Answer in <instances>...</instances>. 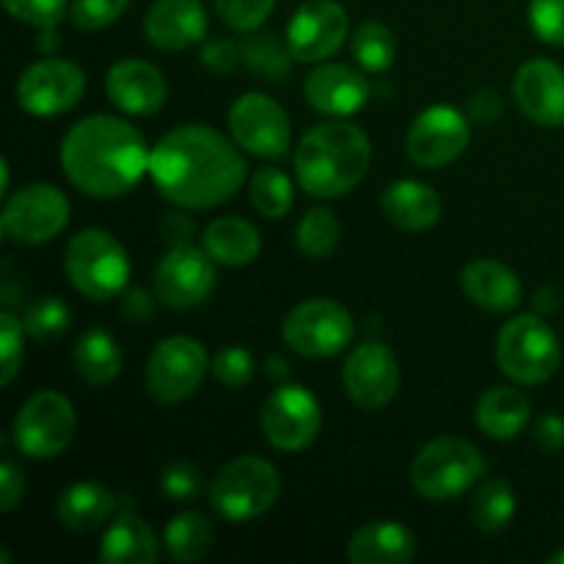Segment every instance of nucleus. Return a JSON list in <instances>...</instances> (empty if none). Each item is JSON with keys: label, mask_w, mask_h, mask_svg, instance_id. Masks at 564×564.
Segmentation results:
<instances>
[{"label": "nucleus", "mask_w": 564, "mask_h": 564, "mask_svg": "<svg viewBox=\"0 0 564 564\" xmlns=\"http://www.w3.org/2000/svg\"><path fill=\"white\" fill-rule=\"evenodd\" d=\"M341 240V226L336 215L325 207L308 209L295 231L297 251L308 259H328Z\"/></svg>", "instance_id": "nucleus-36"}, {"label": "nucleus", "mask_w": 564, "mask_h": 564, "mask_svg": "<svg viewBox=\"0 0 564 564\" xmlns=\"http://www.w3.org/2000/svg\"><path fill=\"white\" fill-rule=\"evenodd\" d=\"M209 372L226 389H246L257 375V361L246 347H224L209 361Z\"/></svg>", "instance_id": "nucleus-39"}, {"label": "nucleus", "mask_w": 564, "mask_h": 564, "mask_svg": "<svg viewBox=\"0 0 564 564\" xmlns=\"http://www.w3.org/2000/svg\"><path fill=\"white\" fill-rule=\"evenodd\" d=\"M204 490V474L202 468H196L193 463L176 460L169 463L160 474V494L169 501H176V505H187V501L196 499Z\"/></svg>", "instance_id": "nucleus-42"}, {"label": "nucleus", "mask_w": 564, "mask_h": 564, "mask_svg": "<svg viewBox=\"0 0 564 564\" xmlns=\"http://www.w3.org/2000/svg\"><path fill=\"white\" fill-rule=\"evenodd\" d=\"M259 427L264 441L279 452H303L314 444L323 427L317 397L301 383H279L262 402Z\"/></svg>", "instance_id": "nucleus-11"}, {"label": "nucleus", "mask_w": 564, "mask_h": 564, "mask_svg": "<svg viewBox=\"0 0 564 564\" xmlns=\"http://www.w3.org/2000/svg\"><path fill=\"white\" fill-rule=\"evenodd\" d=\"M229 132L242 152L259 160H279L290 152V116L262 91H248L231 102Z\"/></svg>", "instance_id": "nucleus-14"}, {"label": "nucleus", "mask_w": 564, "mask_h": 564, "mask_svg": "<svg viewBox=\"0 0 564 564\" xmlns=\"http://www.w3.org/2000/svg\"><path fill=\"white\" fill-rule=\"evenodd\" d=\"M127 9H130V0H72L69 20L77 31L91 33L119 22Z\"/></svg>", "instance_id": "nucleus-40"}, {"label": "nucleus", "mask_w": 564, "mask_h": 564, "mask_svg": "<svg viewBox=\"0 0 564 564\" xmlns=\"http://www.w3.org/2000/svg\"><path fill=\"white\" fill-rule=\"evenodd\" d=\"M242 61V47L240 42L226 36L204 39L202 42V64L207 66L215 75H229L237 69V64Z\"/></svg>", "instance_id": "nucleus-45"}, {"label": "nucleus", "mask_w": 564, "mask_h": 564, "mask_svg": "<svg viewBox=\"0 0 564 564\" xmlns=\"http://www.w3.org/2000/svg\"><path fill=\"white\" fill-rule=\"evenodd\" d=\"M279 468L257 455H242L226 463L209 485V505L229 523L257 521L279 501Z\"/></svg>", "instance_id": "nucleus-5"}, {"label": "nucleus", "mask_w": 564, "mask_h": 564, "mask_svg": "<svg viewBox=\"0 0 564 564\" xmlns=\"http://www.w3.org/2000/svg\"><path fill=\"white\" fill-rule=\"evenodd\" d=\"M529 25L540 42L564 47V0H532Z\"/></svg>", "instance_id": "nucleus-44"}, {"label": "nucleus", "mask_w": 564, "mask_h": 564, "mask_svg": "<svg viewBox=\"0 0 564 564\" xmlns=\"http://www.w3.org/2000/svg\"><path fill=\"white\" fill-rule=\"evenodd\" d=\"M512 94L529 121L540 127L564 124V69L551 58H532L516 72Z\"/></svg>", "instance_id": "nucleus-20"}, {"label": "nucleus", "mask_w": 564, "mask_h": 564, "mask_svg": "<svg viewBox=\"0 0 564 564\" xmlns=\"http://www.w3.org/2000/svg\"><path fill=\"white\" fill-rule=\"evenodd\" d=\"M303 94L319 113L330 116V119H347L367 108L369 97H372V83L352 66L323 61L308 72Z\"/></svg>", "instance_id": "nucleus-19"}, {"label": "nucleus", "mask_w": 564, "mask_h": 564, "mask_svg": "<svg viewBox=\"0 0 564 564\" xmlns=\"http://www.w3.org/2000/svg\"><path fill=\"white\" fill-rule=\"evenodd\" d=\"M264 372H268V378L275 380V383H286V378H290V361H286L284 356H270L268 361H264Z\"/></svg>", "instance_id": "nucleus-52"}, {"label": "nucleus", "mask_w": 564, "mask_h": 564, "mask_svg": "<svg viewBox=\"0 0 564 564\" xmlns=\"http://www.w3.org/2000/svg\"><path fill=\"white\" fill-rule=\"evenodd\" d=\"M242 64L253 72V75L264 77L270 83H284L292 75V53L286 47V39L281 42V36L275 31H248L242 33Z\"/></svg>", "instance_id": "nucleus-32"}, {"label": "nucleus", "mask_w": 564, "mask_h": 564, "mask_svg": "<svg viewBox=\"0 0 564 564\" xmlns=\"http://www.w3.org/2000/svg\"><path fill=\"white\" fill-rule=\"evenodd\" d=\"M154 297L158 295H152V292L143 290V286H127V290L121 292V314H124L130 323H147L154 314V308H158V301H154Z\"/></svg>", "instance_id": "nucleus-48"}, {"label": "nucleus", "mask_w": 564, "mask_h": 564, "mask_svg": "<svg viewBox=\"0 0 564 564\" xmlns=\"http://www.w3.org/2000/svg\"><path fill=\"white\" fill-rule=\"evenodd\" d=\"M556 306H560V303H556V295H551L549 297V290H543V292H538V308L540 312H556Z\"/></svg>", "instance_id": "nucleus-53"}, {"label": "nucleus", "mask_w": 564, "mask_h": 564, "mask_svg": "<svg viewBox=\"0 0 564 564\" xmlns=\"http://www.w3.org/2000/svg\"><path fill=\"white\" fill-rule=\"evenodd\" d=\"M36 50L44 55H58V50H61L58 31H55V28H39Z\"/></svg>", "instance_id": "nucleus-51"}, {"label": "nucleus", "mask_w": 564, "mask_h": 564, "mask_svg": "<svg viewBox=\"0 0 564 564\" xmlns=\"http://www.w3.org/2000/svg\"><path fill=\"white\" fill-rule=\"evenodd\" d=\"M0 171H3V191H0V193H9V185H11V165H9V160H3V163H0Z\"/></svg>", "instance_id": "nucleus-54"}, {"label": "nucleus", "mask_w": 564, "mask_h": 564, "mask_svg": "<svg viewBox=\"0 0 564 564\" xmlns=\"http://www.w3.org/2000/svg\"><path fill=\"white\" fill-rule=\"evenodd\" d=\"M352 314L330 297L301 301L281 323V339L292 352L306 358H334L352 341Z\"/></svg>", "instance_id": "nucleus-8"}, {"label": "nucleus", "mask_w": 564, "mask_h": 564, "mask_svg": "<svg viewBox=\"0 0 564 564\" xmlns=\"http://www.w3.org/2000/svg\"><path fill=\"white\" fill-rule=\"evenodd\" d=\"M72 323V312L61 297L47 295L33 301L22 314V328L25 336H31L39 345H50V341L61 339Z\"/></svg>", "instance_id": "nucleus-37"}, {"label": "nucleus", "mask_w": 564, "mask_h": 564, "mask_svg": "<svg viewBox=\"0 0 564 564\" xmlns=\"http://www.w3.org/2000/svg\"><path fill=\"white\" fill-rule=\"evenodd\" d=\"M372 143L347 119L314 124L295 149L297 185L314 198H339L367 176Z\"/></svg>", "instance_id": "nucleus-3"}, {"label": "nucleus", "mask_w": 564, "mask_h": 564, "mask_svg": "<svg viewBox=\"0 0 564 564\" xmlns=\"http://www.w3.org/2000/svg\"><path fill=\"white\" fill-rule=\"evenodd\" d=\"M72 358H75V369L83 383L94 386V389L113 383L121 375V367H124V352H121L119 341L102 328H91L80 334Z\"/></svg>", "instance_id": "nucleus-30"}, {"label": "nucleus", "mask_w": 564, "mask_h": 564, "mask_svg": "<svg viewBox=\"0 0 564 564\" xmlns=\"http://www.w3.org/2000/svg\"><path fill=\"white\" fill-rule=\"evenodd\" d=\"M202 248L224 268H246L262 251V235L251 220L224 215L204 229Z\"/></svg>", "instance_id": "nucleus-27"}, {"label": "nucleus", "mask_w": 564, "mask_h": 564, "mask_svg": "<svg viewBox=\"0 0 564 564\" xmlns=\"http://www.w3.org/2000/svg\"><path fill=\"white\" fill-rule=\"evenodd\" d=\"M248 198L262 218L279 220L295 204V187L292 180L279 169H259L248 182Z\"/></svg>", "instance_id": "nucleus-35"}, {"label": "nucleus", "mask_w": 564, "mask_h": 564, "mask_svg": "<svg viewBox=\"0 0 564 564\" xmlns=\"http://www.w3.org/2000/svg\"><path fill=\"white\" fill-rule=\"evenodd\" d=\"M416 554V538L397 521H372L347 540V560L352 564H408Z\"/></svg>", "instance_id": "nucleus-24"}, {"label": "nucleus", "mask_w": 564, "mask_h": 564, "mask_svg": "<svg viewBox=\"0 0 564 564\" xmlns=\"http://www.w3.org/2000/svg\"><path fill=\"white\" fill-rule=\"evenodd\" d=\"M25 496V474L17 468V463L6 460L0 466V512H11Z\"/></svg>", "instance_id": "nucleus-47"}, {"label": "nucleus", "mask_w": 564, "mask_h": 564, "mask_svg": "<svg viewBox=\"0 0 564 564\" xmlns=\"http://www.w3.org/2000/svg\"><path fill=\"white\" fill-rule=\"evenodd\" d=\"M471 143V121L452 105H430L408 130V158L419 169H444L455 163Z\"/></svg>", "instance_id": "nucleus-15"}, {"label": "nucleus", "mask_w": 564, "mask_h": 564, "mask_svg": "<svg viewBox=\"0 0 564 564\" xmlns=\"http://www.w3.org/2000/svg\"><path fill=\"white\" fill-rule=\"evenodd\" d=\"M3 9L9 11L14 20L25 22V25L39 28H55L66 17V3L69 0H0Z\"/></svg>", "instance_id": "nucleus-43"}, {"label": "nucleus", "mask_w": 564, "mask_h": 564, "mask_svg": "<svg viewBox=\"0 0 564 564\" xmlns=\"http://www.w3.org/2000/svg\"><path fill=\"white\" fill-rule=\"evenodd\" d=\"M160 556V543L152 527L138 516H119L102 534V564H152Z\"/></svg>", "instance_id": "nucleus-28"}, {"label": "nucleus", "mask_w": 564, "mask_h": 564, "mask_svg": "<svg viewBox=\"0 0 564 564\" xmlns=\"http://www.w3.org/2000/svg\"><path fill=\"white\" fill-rule=\"evenodd\" d=\"M518 510V499H516V490L507 479H485L479 485L477 496H474V505H471V518H474V527L479 532H501L512 523Z\"/></svg>", "instance_id": "nucleus-34"}, {"label": "nucleus", "mask_w": 564, "mask_h": 564, "mask_svg": "<svg viewBox=\"0 0 564 564\" xmlns=\"http://www.w3.org/2000/svg\"><path fill=\"white\" fill-rule=\"evenodd\" d=\"M64 273L83 297L102 303L130 284V257L110 231L83 229L66 242Z\"/></svg>", "instance_id": "nucleus-4"}, {"label": "nucleus", "mask_w": 564, "mask_h": 564, "mask_svg": "<svg viewBox=\"0 0 564 564\" xmlns=\"http://www.w3.org/2000/svg\"><path fill=\"white\" fill-rule=\"evenodd\" d=\"M116 499L105 485L99 482H75L61 494L58 521L61 527L72 529V532H94V529L105 527L108 518L113 516Z\"/></svg>", "instance_id": "nucleus-29"}, {"label": "nucleus", "mask_w": 564, "mask_h": 564, "mask_svg": "<svg viewBox=\"0 0 564 564\" xmlns=\"http://www.w3.org/2000/svg\"><path fill=\"white\" fill-rule=\"evenodd\" d=\"M501 113H505V99H501V94L494 91V88H479V91H474L471 97H468L466 116L474 124L490 127L501 119Z\"/></svg>", "instance_id": "nucleus-46"}, {"label": "nucleus", "mask_w": 564, "mask_h": 564, "mask_svg": "<svg viewBox=\"0 0 564 564\" xmlns=\"http://www.w3.org/2000/svg\"><path fill=\"white\" fill-rule=\"evenodd\" d=\"M383 215L391 226L402 231H424L433 229L441 220L444 204L435 187L419 180H397L391 182L380 198Z\"/></svg>", "instance_id": "nucleus-25"}, {"label": "nucleus", "mask_w": 564, "mask_h": 564, "mask_svg": "<svg viewBox=\"0 0 564 564\" xmlns=\"http://www.w3.org/2000/svg\"><path fill=\"white\" fill-rule=\"evenodd\" d=\"M460 290L477 308L490 314L516 312L523 301V284L512 268L496 259H474L460 270Z\"/></svg>", "instance_id": "nucleus-23"}, {"label": "nucleus", "mask_w": 564, "mask_h": 564, "mask_svg": "<svg viewBox=\"0 0 564 564\" xmlns=\"http://www.w3.org/2000/svg\"><path fill=\"white\" fill-rule=\"evenodd\" d=\"M532 416V402L516 386H494L477 402V427L494 441H512L527 430Z\"/></svg>", "instance_id": "nucleus-26"}, {"label": "nucleus", "mask_w": 564, "mask_h": 564, "mask_svg": "<svg viewBox=\"0 0 564 564\" xmlns=\"http://www.w3.org/2000/svg\"><path fill=\"white\" fill-rule=\"evenodd\" d=\"M215 259L204 248L174 246L154 270V295L169 308H196L207 301L218 284Z\"/></svg>", "instance_id": "nucleus-16"}, {"label": "nucleus", "mask_w": 564, "mask_h": 564, "mask_svg": "<svg viewBox=\"0 0 564 564\" xmlns=\"http://www.w3.org/2000/svg\"><path fill=\"white\" fill-rule=\"evenodd\" d=\"M160 235L163 240L169 242L171 248L174 246H187L193 240V220L187 213H169L163 220H160Z\"/></svg>", "instance_id": "nucleus-50"}, {"label": "nucleus", "mask_w": 564, "mask_h": 564, "mask_svg": "<svg viewBox=\"0 0 564 564\" xmlns=\"http://www.w3.org/2000/svg\"><path fill=\"white\" fill-rule=\"evenodd\" d=\"M58 158L72 187L91 198H119L149 174L152 152L130 121L94 113L69 127Z\"/></svg>", "instance_id": "nucleus-2"}, {"label": "nucleus", "mask_w": 564, "mask_h": 564, "mask_svg": "<svg viewBox=\"0 0 564 564\" xmlns=\"http://www.w3.org/2000/svg\"><path fill=\"white\" fill-rule=\"evenodd\" d=\"M69 198L61 187L47 182H33L6 198L0 226L11 242L20 246H42L55 240L69 224Z\"/></svg>", "instance_id": "nucleus-10"}, {"label": "nucleus", "mask_w": 564, "mask_h": 564, "mask_svg": "<svg viewBox=\"0 0 564 564\" xmlns=\"http://www.w3.org/2000/svg\"><path fill=\"white\" fill-rule=\"evenodd\" d=\"M240 147L209 124H182L152 149L149 176L165 202L180 209H213L246 182Z\"/></svg>", "instance_id": "nucleus-1"}, {"label": "nucleus", "mask_w": 564, "mask_h": 564, "mask_svg": "<svg viewBox=\"0 0 564 564\" xmlns=\"http://www.w3.org/2000/svg\"><path fill=\"white\" fill-rule=\"evenodd\" d=\"M105 94L121 113L154 116L169 99V83L149 61L121 58L105 75Z\"/></svg>", "instance_id": "nucleus-21"}, {"label": "nucleus", "mask_w": 564, "mask_h": 564, "mask_svg": "<svg viewBox=\"0 0 564 564\" xmlns=\"http://www.w3.org/2000/svg\"><path fill=\"white\" fill-rule=\"evenodd\" d=\"M209 17L202 0H158L143 17V36L163 53L196 47L207 39Z\"/></svg>", "instance_id": "nucleus-22"}, {"label": "nucleus", "mask_w": 564, "mask_h": 564, "mask_svg": "<svg viewBox=\"0 0 564 564\" xmlns=\"http://www.w3.org/2000/svg\"><path fill=\"white\" fill-rule=\"evenodd\" d=\"M0 564H9V551H0Z\"/></svg>", "instance_id": "nucleus-56"}, {"label": "nucleus", "mask_w": 564, "mask_h": 564, "mask_svg": "<svg viewBox=\"0 0 564 564\" xmlns=\"http://www.w3.org/2000/svg\"><path fill=\"white\" fill-rule=\"evenodd\" d=\"M77 416L61 391H36L17 411L11 438L20 455L31 460H53L75 441Z\"/></svg>", "instance_id": "nucleus-9"}, {"label": "nucleus", "mask_w": 564, "mask_h": 564, "mask_svg": "<svg viewBox=\"0 0 564 564\" xmlns=\"http://www.w3.org/2000/svg\"><path fill=\"white\" fill-rule=\"evenodd\" d=\"M207 372L209 358L202 341L193 336H169L149 356L143 380L149 397L163 405H180L196 394Z\"/></svg>", "instance_id": "nucleus-12"}, {"label": "nucleus", "mask_w": 564, "mask_h": 564, "mask_svg": "<svg viewBox=\"0 0 564 564\" xmlns=\"http://www.w3.org/2000/svg\"><path fill=\"white\" fill-rule=\"evenodd\" d=\"M215 543V527L204 512L185 510L165 527L163 545L174 562H198L209 554Z\"/></svg>", "instance_id": "nucleus-31"}, {"label": "nucleus", "mask_w": 564, "mask_h": 564, "mask_svg": "<svg viewBox=\"0 0 564 564\" xmlns=\"http://www.w3.org/2000/svg\"><path fill=\"white\" fill-rule=\"evenodd\" d=\"M534 444L545 452V455H556L564 449V419L560 413H545L538 424H534Z\"/></svg>", "instance_id": "nucleus-49"}, {"label": "nucleus", "mask_w": 564, "mask_h": 564, "mask_svg": "<svg viewBox=\"0 0 564 564\" xmlns=\"http://www.w3.org/2000/svg\"><path fill=\"white\" fill-rule=\"evenodd\" d=\"M22 317L11 312H0V386H11V380L17 378L22 367V358H25V347H22Z\"/></svg>", "instance_id": "nucleus-41"}, {"label": "nucleus", "mask_w": 564, "mask_h": 564, "mask_svg": "<svg viewBox=\"0 0 564 564\" xmlns=\"http://www.w3.org/2000/svg\"><path fill=\"white\" fill-rule=\"evenodd\" d=\"M549 564H564V549L556 551V554L549 556Z\"/></svg>", "instance_id": "nucleus-55"}, {"label": "nucleus", "mask_w": 564, "mask_h": 564, "mask_svg": "<svg viewBox=\"0 0 564 564\" xmlns=\"http://www.w3.org/2000/svg\"><path fill=\"white\" fill-rule=\"evenodd\" d=\"M562 345L540 314H518L496 339V364L516 386H540L560 369Z\"/></svg>", "instance_id": "nucleus-7"}, {"label": "nucleus", "mask_w": 564, "mask_h": 564, "mask_svg": "<svg viewBox=\"0 0 564 564\" xmlns=\"http://www.w3.org/2000/svg\"><path fill=\"white\" fill-rule=\"evenodd\" d=\"M347 400L361 411H383L400 391V361L383 341H364L350 350L341 367Z\"/></svg>", "instance_id": "nucleus-17"}, {"label": "nucleus", "mask_w": 564, "mask_h": 564, "mask_svg": "<svg viewBox=\"0 0 564 564\" xmlns=\"http://www.w3.org/2000/svg\"><path fill=\"white\" fill-rule=\"evenodd\" d=\"M86 94V75L69 58L44 55L17 77L14 97L25 113L53 119L75 108Z\"/></svg>", "instance_id": "nucleus-13"}, {"label": "nucleus", "mask_w": 564, "mask_h": 564, "mask_svg": "<svg viewBox=\"0 0 564 564\" xmlns=\"http://www.w3.org/2000/svg\"><path fill=\"white\" fill-rule=\"evenodd\" d=\"M482 474L485 460L471 441L441 435L416 452L408 477L422 499L452 501L471 490Z\"/></svg>", "instance_id": "nucleus-6"}, {"label": "nucleus", "mask_w": 564, "mask_h": 564, "mask_svg": "<svg viewBox=\"0 0 564 564\" xmlns=\"http://www.w3.org/2000/svg\"><path fill=\"white\" fill-rule=\"evenodd\" d=\"M350 53L356 64L369 75L389 72L397 61V36L386 22L367 20L352 31Z\"/></svg>", "instance_id": "nucleus-33"}, {"label": "nucleus", "mask_w": 564, "mask_h": 564, "mask_svg": "<svg viewBox=\"0 0 564 564\" xmlns=\"http://www.w3.org/2000/svg\"><path fill=\"white\" fill-rule=\"evenodd\" d=\"M350 36V17L336 0H308L286 25V47L301 64H323Z\"/></svg>", "instance_id": "nucleus-18"}, {"label": "nucleus", "mask_w": 564, "mask_h": 564, "mask_svg": "<svg viewBox=\"0 0 564 564\" xmlns=\"http://www.w3.org/2000/svg\"><path fill=\"white\" fill-rule=\"evenodd\" d=\"M279 0H215L220 22L235 33L257 31L273 14Z\"/></svg>", "instance_id": "nucleus-38"}]
</instances>
